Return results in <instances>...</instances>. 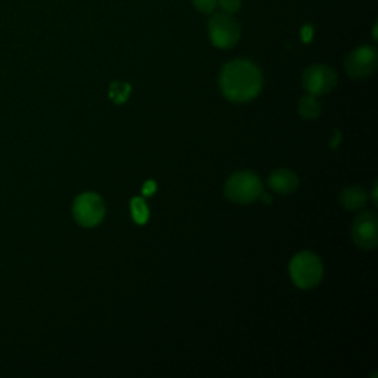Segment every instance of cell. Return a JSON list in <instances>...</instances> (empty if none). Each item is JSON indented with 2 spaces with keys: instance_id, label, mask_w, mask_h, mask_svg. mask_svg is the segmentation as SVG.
I'll return each instance as SVG.
<instances>
[{
  "instance_id": "30bf717a",
  "label": "cell",
  "mask_w": 378,
  "mask_h": 378,
  "mask_svg": "<svg viewBox=\"0 0 378 378\" xmlns=\"http://www.w3.org/2000/svg\"><path fill=\"white\" fill-rule=\"evenodd\" d=\"M366 198H368V196L362 187L352 185V187L344 188L340 192L339 202L343 209L352 211V210H359V209L365 207Z\"/></svg>"
},
{
  "instance_id": "5b68a950",
  "label": "cell",
  "mask_w": 378,
  "mask_h": 378,
  "mask_svg": "<svg viewBox=\"0 0 378 378\" xmlns=\"http://www.w3.org/2000/svg\"><path fill=\"white\" fill-rule=\"evenodd\" d=\"M209 34L216 48L231 49L238 43L241 30L237 19H233L231 14H218L209 21Z\"/></svg>"
},
{
  "instance_id": "5bb4252c",
  "label": "cell",
  "mask_w": 378,
  "mask_h": 378,
  "mask_svg": "<svg viewBox=\"0 0 378 378\" xmlns=\"http://www.w3.org/2000/svg\"><path fill=\"white\" fill-rule=\"evenodd\" d=\"M218 5L223 9L224 14H235L241 9V0H219Z\"/></svg>"
},
{
  "instance_id": "7a4b0ae2",
  "label": "cell",
  "mask_w": 378,
  "mask_h": 378,
  "mask_svg": "<svg viewBox=\"0 0 378 378\" xmlns=\"http://www.w3.org/2000/svg\"><path fill=\"white\" fill-rule=\"evenodd\" d=\"M290 277L295 287L312 290L318 287L324 277V264L318 254L300 251L290 262Z\"/></svg>"
},
{
  "instance_id": "9a60e30c",
  "label": "cell",
  "mask_w": 378,
  "mask_h": 378,
  "mask_svg": "<svg viewBox=\"0 0 378 378\" xmlns=\"http://www.w3.org/2000/svg\"><path fill=\"white\" fill-rule=\"evenodd\" d=\"M192 2H193V5H196L198 11H201L204 14H210L214 11V9H216L219 0H192Z\"/></svg>"
},
{
  "instance_id": "e0dca14e",
  "label": "cell",
  "mask_w": 378,
  "mask_h": 378,
  "mask_svg": "<svg viewBox=\"0 0 378 378\" xmlns=\"http://www.w3.org/2000/svg\"><path fill=\"white\" fill-rule=\"evenodd\" d=\"M156 188H157L156 182L148 180V182L145 183V185H144V188H142V193H144V196H147V197H149V196H152V193L156 192Z\"/></svg>"
},
{
  "instance_id": "ba28073f",
  "label": "cell",
  "mask_w": 378,
  "mask_h": 378,
  "mask_svg": "<svg viewBox=\"0 0 378 378\" xmlns=\"http://www.w3.org/2000/svg\"><path fill=\"white\" fill-rule=\"evenodd\" d=\"M378 64L377 50L371 46H359L346 58L344 68L349 77L361 80L375 73Z\"/></svg>"
},
{
  "instance_id": "7c38bea8",
  "label": "cell",
  "mask_w": 378,
  "mask_h": 378,
  "mask_svg": "<svg viewBox=\"0 0 378 378\" xmlns=\"http://www.w3.org/2000/svg\"><path fill=\"white\" fill-rule=\"evenodd\" d=\"M130 210H132V218L138 224H145L149 219V209L144 198L135 197L130 201Z\"/></svg>"
},
{
  "instance_id": "9c48e42d",
  "label": "cell",
  "mask_w": 378,
  "mask_h": 378,
  "mask_svg": "<svg viewBox=\"0 0 378 378\" xmlns=\"http://www.w3.org/2000/svg\"><path fill=\"white\" fill-rule=\"evenodd\" d=\"M300 179L297 173L290 169H277L272 171L268 178V187L280 193V196H288L299 189Z\"/></svg>"
},
{
  "instance_id": "52a82bcc",
  "label": "cell",
  "mask_w": 378,
  "mask_h": 378,
  "mask_svg": "<svg viewBox=\"0 0 378 378\" xmlns=\"http://www.w3.org/2000/svg\"><path fill=\"white\" fill-rule=\"evenodd\" d=\"M352 241L361 250H374L378 244V219L372 211H361L353 220Z\"/></svg>"
},
{
  "instance_id": "8992f818",
  "label": "cell",
  "mask_w": 378,
  "mask_h": 378,
  "mask_svg": "<svg viewBox=\"0 0 378 378\" xmlns=\"http://www.w3.org/2000/svg\"><path fill=\"white\" fill-rule=\"evenodd\" d=\"M339 76L335 71L324 64H316L304 70L303 73V87L309 95L322 96L330 94L337 86Z\"/></svg>"
},
{
  "instance_id": "8fae6325",
  "label": "cell",
  "mask_w": 378,
  "mask_h": 378,
  "mask_svg": "<svg viewBox=\"0 0 378 378\" xmlns=\"http://www.w3.org/2000/svg\"><path fill=\"white\" fill-rule=\"evenodd\" d=\"M297 109H299V114L303 120H316L322 112V104L318 99V96H313V95L308 94L299 101Z\"/></svg>"
},
{
  "instance_id": "4fadbf2b",
  "label": "cell",
  "mask_w": 378,
  "mask_h": 378,
  "mask_svg": "<svg viewBox=\"0 0 378 378\" xmlns=\"http://www.w3.org/2000/svg\"><path fill=\"white\" fill-rule=\"evenodd\" d=\"M132 92L130 85L121 83V81H114L109 87V98L116 102V104H125Z\"/></svg>"
},
{
  "instance_id": "2e32d148",
  "label": "cell",
  "mask_w": 378,
  "mask_h": 378,
  "mask_svg": "<svg viewBox=\"0 0 378 378\" xmlns=\"http://www.w3.org/2000/svg\"><path fill=\"white\" fill-rule=\"evenodd\" d=\"M342 132L339 130V129H334V132H333V138H331V140H330V148L331 149H337V147H339L340 145V140H342Z\"/></svg>"
},
{
  "instance_id": "6da1fadb",
  "label": "cell",
  "mask_w": 378,
  "mask_h": 378,
  "mask_svg": "<svg viewBox=\"0 0 378 378\" xmlns=\"http://www.w3.org/2000/svg\"><path fill=\"white\" fill-rule=\"evenodd\" d=\"M220 90L231 102L244 104L256 98L263 87L262 71L249 59H235L222 68Z\"/></svg>"
},
{
  "instance_id": "277c9868",
  "label": "cell",
  "mask_w": 378,
  "mask_h": 378,
  "mask_svg": "<svg viewBox=\"0 0 378 378\" xmlns=\"http://www.w3.org/2000/svg\"><path fill=\"white\" fill-rule=\"evenodd\" d=\"M74 220L81 228H95L105 218V204L98 193L85 192L74 200Z\"/></svg>"
},
{
  "instance_id": "ac0fdd59",
  "label": "cell",
  "mask_w": 378,
  "mask_h": 378,
  "mask_svg": "<svg viewBox=\"0 0 378 378\" xmlns=\"http://www.w3.org/2000/svg\"><path fill=\"white\" fill-rule=\"evenodd\" d=\"M312 33H313V30H312V27H311V25L304 27V28H303V32H302L303 42H311V39H312Z\"/></svg>"
},
{
  "instance_id": "d6986e66",
  "label": "cell",
  "mask_w": 378,
  "mask_h": 378,
  "mask_svg": "<svg viewBox=\"0 0 378 378\" xmlns=\"http://www.w3.org/2000/svg\"><path fill=\"white\" fill-rule=\"evenodd\" d=\"M372 202L374 206H377V182H374V187H372Z\"/></svg>"
},
{
  "instance_id": "3957f363",
  "label": "cell",
  "mask_w": 378,
  "mask_h": 378,
  "mask_svg": "<svg viewBox=\"0 0 378 378\" xmlns=\"http://www.w3.org/2000/svg\"><path fill=\"white\" fill-rule=\"evenodd\" d=\"M263 191L260 178L254 171L241 170L235 171L224 182L223 193L233 204L254 202Z\"/></svg>"
}]
</instances>
